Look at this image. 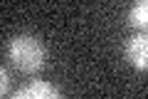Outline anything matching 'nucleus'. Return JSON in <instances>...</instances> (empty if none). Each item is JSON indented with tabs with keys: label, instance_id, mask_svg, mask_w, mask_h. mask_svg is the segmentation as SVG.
<instances>
[{
	"label": "nucleus",
	"instance_id": "obj_5",
	"mask_svg": "<svg viewBox=\"0 0 148 99\" xmlns=\"http://www.w3.org/2000/svg\"><path fill=\"white\" fill-rule=\"evenodd\" d=\"M8 92H10V74H8V69L0 64V99L5 97Z\"/></svg>",
	"mask_w": 148,
	"mask_h": 99
},
{
	"label": "nucleus",
	"instance_id": "obj_1",
	"mask_svg": "<svg viewBox=\"0 0 148 99\" xmlns=\"http://www.w3.org/2000/svg\"><path fill=\"white\" fill-rule=\"evenodd\" d=\"M8 60L20 72L37 74V72H42L45 64H47V50H45L42 40L37 35L20 32V35L10 37V42H8Z\"/></svg>",
	"mask_w": 148,
	"mask_h": 99
},
{
	"label": "nucleus",
	"instance_id": "obj_2",
	"mask_svg": "<svg viewBox=\"0 0 148 99\" xmlns=\"http://www.w3.org/2000/svg\"><path fill=\"white\" fill-rule=\"evenodd\" d=\"M123 57L133 69L148 67V37L143 32H136V35H131L123 42Z\"/></svg>",
	"mask_w": 148,
	"mask_h": 99
},
{
	"label": "nucleus",
	"instance_id": "obj_3",
	"mask_svg": "<svg viewBox=\"0 0 148 99\" xmlns=\"http://www.w3.org/2000/svg\"><path fill=\"white\" fill-rule=\"evenodd\" d=\"M12 99H64L62 92H59L54 84L49 82H42V79H32L30 84H25V87H20L15 94H12Z\"/></svg>",
	"mask_w": 148,
	"mask_h": 99
},
{
	"label": "nucleus",
	"instance_id": "obj_4",
	"mask_svg": "<svg viewBox=\"0 0 148 99\" xmlns=\"http://www.w3.org/2000/svg\"><path fill=\"white\" fill-rule=\"evenodd\" d=\"M128 22L133 27H146L148 25V3L146 0H138L133 3L131 10H128Z\"/></svg>",
	"mask_w": 148,
	"mask_h": 99
}]
</instances>
